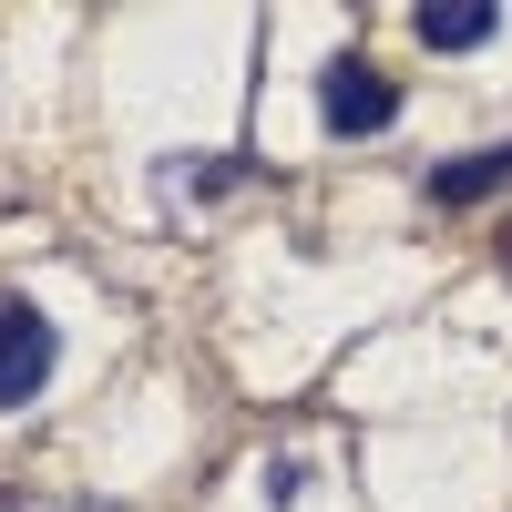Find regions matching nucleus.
<instances>
[{
  "label": "nucleus",
  "instance_id": "nucleus-1",
  "mask_svg": "<svg viewBox=\"0 0 512 512\" xmlns=\"http://www.w3.org/2000/svg\"><path fill=\"white\" fill-rule=\"evenodd\" d=\"M318 123H328L338 144H359V134H390V123H400V82L379 72L369 52H338V62L318 72Z\"/></svg>",
  "mask_w": 512,
  "mask_h": 512
},
{
  "label": "nucleus",
  "instance_id": "nucleus-2",
  "mask_svg": "<svg viewBox=\"0 0 512 512\" xmlns=\"http://www.w3.org/2000/svg\"><path fill=\"white\" fill-rule=\"evenodd\" d=\"M52 359H62V328L31 308V297L0 287V410H31L52 390Z\"/></svg>",
  "mask_w": 512,
  "mask_h": 512
},
{
  "label": "nucleus",
  "instance_id": "nucleus-3",
  "mask_svg": "<svg viewBox=\"0 0 512 512\" xmlns=\"http://www.w3.org/2000/svg\"><path fill=\"white\" fill-rule=\"evenodd\" d=\"M492 195H512V144H472L431 164V205H492Z\"/></svg>",
  "mask_w": 512,
  "mask_h": 512
},
{
  "label": "nucleus",
  "instance_id": "nucleus-4",
  "mask_svg": "<svg viewBox=\"0 0 512 512\" xmlns=\"http://www.w3.org/2000/svg\"><path fill=\"white\" fill-rule=\"evenodd\" d=\"M410 31L431 41V52H482V41L502 31V11H441L431 0V11H410Z\"/></svg>",
  "mask_w": 512,
  "mask_h": 512
},
{
  "label": "nucleus",
  "instance_id": "nucleus-5",
  "mask_svg": "<svg viewBox=\"0 0 512 512\" xmlns=\"http://www.w3.org/2000/svg\"><path fill=\"white\" fill-rule=\"evenodd\" d=\"M502 267H512V226H502Z\"/></svg>",
  "mask_w": 512,
  "mask_h": 512
}]
</instances>
